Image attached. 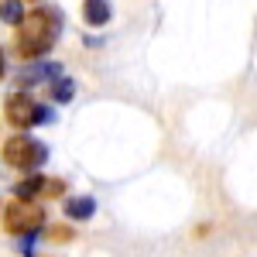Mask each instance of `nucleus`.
I'll return each mask as SVG.
<instances>
[{
  "mask_svg": "<svg viewBox=\"0 0 257 257\" xmlns=\"http://www.w3.org/2000/svg\"><path fill=\"white\" fill-rule=\"evenodd\" d=\"M62 14L55 7H35L28 11L18 24V55L21 59H41L52 52V45L59 38Z\"/></svg>",
  "mask_w": 257,
  "mask_h": 257,
  "instance_id": "f257e3e1",
  "label": "nucleus"
},
{
  "mask_svg": "<svg viewBox=\"0 0 257 257\" xmlns=\"http://www.w3.org/2000/svg\"><path fill=\"white\" fill-rule=\"evenodd\" d=\"M4 161L11 165V168H18V172H38L41 165L48 161V148L41 144V141L28 138V134H14V138L4 141Z\"/></svg>",
  "mask_w": 257,
  "mask_h": 257,
  "instance_id": "f03ea898",
  "label": "nucleus"
},
{
  "mask_svg": "<svg viewBox=\"0 0 257 257\" xmlns=\"http://www.w3.org/2000/svg\"><path fill=\"white\" fill-rule=\"evenodd\" d=\"M4 117H7L11 127L28 131V127H38V123H52V110L35 103L28 93H14V96H7V103H4Z\"/></svg>",
  "mask_w": 257,
  "mask_h": 257,
  "instance_id": "7ed1b4c3",
  "label": "nucleus"
},
{
  "mask_svg": "<svg viewBox=\"0 0 257 257\" xmlns=\"http://www.w3.org/2000/svg\"><path fill=\"white\" fill-rule=\"evenodd\" d=\"M4 226H7V233H18V237L38 233L45 226V209L35 199H11V206L4 213Z\"/></svg>",
  "mask_w": 257,
  "mask_h": 257,
  "instance_id": "20e7f679",
  "label": "nucleus"
},
{
  "mask_svg": "<svg viewBox=\"0 0 257 257\" xmlns=\"http://www.w3.org/2000/svg\"><path fill=\"white\" fill-rule=\"evenodd\" d=\"M65 192V185H62L59 178H45L38 172H31V175L18 182V189H14V196L18 199H38V196H62Z\"/></svg>",
  "mask_w": 257,
  "mask_h": 257,
  "instance_id": "39448f33",
  "label": "nucleus"
},
{
  "mask_svg": "<svg viewBox=\"0 0 257 257\" xmlns=\"http://www.w3.org/2000/svg\"><path fill=\"white\" fill-rule=\"evenodd\" d=\"M82 18L89 28H103L106 21L113 18V11H110V0H86L82 4Z\"/></svg>",
  "mask_w": 257,
  "mask_h": 257,
  "instance_id": "423d86ee",
  "label": "nucleus"
},
{
  "mask_svg": "<svg viewBox=\"0 0 257 257\" xmlns=\"http://www.w3.org/2000/svg\"><path fill=\"white\" fill-rule=\"evenodd\" d=\"M93 213H96V199H89V196L65 199V216L69 219H89Z\"/></svg>",
  "mask_w": 257,
  "mask_h": 257,
  "instance_id": "0eeeda50",
  "label": "nucleus"
},
{
  "mask_svg": "<svg viewBox=\"0 0 257 257\" xmlns=\"http://www.w3.org/2000/svg\"><path fill=\"white\" fill-rule=\"evenodd\" d=\"M21 18H24L21 0H4V4H0V21H4V24H14V28H18Z\"/></svg>",
  "mask_w": 257,
  "mask_h": 257,
  "instance_id": "6e6552de",
  "label": "nucleus"
},
{
  "mask_svg": "<svg viewBox=\"0 0 257 257\" xmlns=\"http://www.w3.org/2000/svg\"><path fill=\"white\" fill-rule=\"evenodd\" d=\"M52 93H55L59 103H69V99L76 96V82L65 79V76H55V79H52Z\"/></svg>",
  "mask_w": 257,
  "mask_h": 257,
  "instance_id": "1a4fd4ad",
  "label": "nucleus"
},
{
  "mask_svg": "<svg viewBox=\"0 0 257 257\" xmlns=\"http://www.w3.org/2000/svg\"><path fill=\"white\" fill-rule=\"evenodd\" d=\"M52 237L55 240H72V230H69V226H59V230H52Z\"/></svg>",
  "mask_w": 257,
  "mask_h": 257,
  "instance_id": "9d476101",
  "label": "nucleus"
},
{
  "mask_svg": "<svg viewBox=\"0 0 257 257\" xmlns=\"http://www.w3.org/2000/svg\"><path fill=\"white\" fill-rule=\"evenodd\" d=\"M0 79H4V48H0Z\"/></svg>",
  "mask_w": 257,
  "mask_h": 257,
  "instance_id": "9b49d317",
  "label": "nucleus"
}]
</instances>
